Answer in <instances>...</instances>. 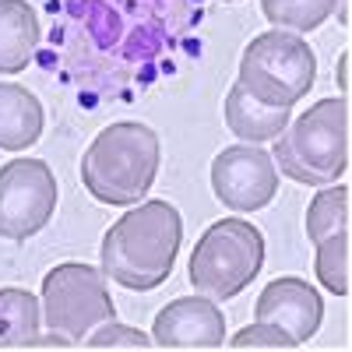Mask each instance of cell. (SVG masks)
<instances>
[{
  "label": "cell",
  "mask_w": 352,
  "mask_h": 352,
  "mask_svg": "<svg viewBox=\"0 0 352 352\" xmlns=\"http://www.w3.org/2000/svg\"><path fill=\"white\" fill-rule=\"evenodd\" d=\"M229 349H236V352H243V349H296V342H292L282 328L264 324V320H254V324L240 328L236 335L229 338Z\"/></svg>",
  "instance_id": "19"
},
{
  "label": "cell",
  "mask_w": 352,
  "mask_h": 352,
  "mask_svg": "<svg viewBox=\"0 0 352 352\" xmlns=\"http://www.w3.org/2000/svg\"><path fill=\"white\" fill-rule=\"evenodd\" d=\"M56 176L43 159H11L0 166V236L28 240L43 232L56 212Z\"/></svg>",
  "instance_id": "7"
},
{
  "label": "cell",
  "mask_w": 352,
  "mask_h": 352,
  "mask_svg": "<svg viewBox=\"0 0 352 352\" xmlns=\"http://www.w3.org/2000/svg\"><path fill=\"white\" fill-rule=\"evenodd\" d=\"M43 324L71 342H85L102 320L116 317L106 272L81 261L56 264L43 278Z\"/></svg>",
  "instance_id": "6"
},
{
  "label": "cell",
  "mask_w": 352,
  "mask_h": 352,
  "mask_svg": "<svg viewBox=\"0 0 352 352\" xmlns=\"http://www.w3.org/2000/svg\"><path fill=\"white\" fill-rule=\"evenodd\" d=\"M317 81V56L300 32L272 28L247 43L240 56V85L264 102L292 109L300 99L310 96Z\"/></svg>",
  "instance_id": "5"
},
{
  "label": "cell",
  "mask_w": 352,
  "mask_h": 352,
  "mask_svg": "<svg viewBox=\"0 0 352 352\" xmlns=\"http://www.w3.org/2000/svg\"><path fill=\"white\" fill-rule=\"evenodd\" d=\"M162 162L159 134L148 124L120 120L96 134L81 155V184L99 204H138L148 197Z\"/></svg>",
  "instance_id": "2"
},
{
  "label": "cell",
  "mask_w": 352,
  "mask_h": 352,
  "mask_svg": "<svg viewBox=\"0 0 352 352\" xmlns=\"http://www.w3.org/2000/svg\"><path fill=\"white\" fill-rule=\"evenodd\" d=\"M46 127L43 102L28 92L25 85H4L0 81V148L4 152H25L36 144Z\"/></svg>",
  "instance_id": "12"
},
{
  "label": "cell",
  "mask_w": 352,
  "mask_h": 352,
  "mask_svg": "<svg viewBox=\"0 0 352 352\" xmlns=\"http://www.w3.org/2000/svg\"><path fill=\"white\" fill-rule=\"evenodd\" d=\"M212 190L232 212H261L278 194V169L261 144H229L212 162Z\"/></svg>",
  "instance_id": "8"
},
{
  "label": "cell",
  "mask_w": 352,
  "mask_h": 352,
  "mask_svg": "<svg viewBox=\"0 0 352 352\" xmlns=\"http://www.w3.org/2000/svg\"><path fill=\"white\" fill-rule=\"evenodd\" d=\"M349 197L352 194H349L345 184H331L310 201V208H307V236H310V243H320L324 236H331V232H338V229H349V208H352Z\"/></svg>",
  "instance_id": "16"
},
{
  "label": "cell",
  "mask_w": 352,
  "mask_h": 352,
  "mask_svg": "<svg viewBox=\"0 0 352 352\" xmlns=\"http://www.w3.org/2000/svg\"><path fill=\"white\" fill-rule=\"evenodd\" d=\"M314 272H317V282L324 285L335 296H349V254H352V236L349 229H338L331 236H324L320 243H314Z\"/></svg>",
  "instance_id": "15"
},
{
  "label": "cell",
  "mask_w": 352,
  "mask_h": 352,
  "mask_svg": "<svg viewBox=\"0 0 352 352\" xmlns=\"http://www.w3.org/2000/svg\"><path fill=\"white\" fill-rule=\"evenodd\" d=\"M292 120V113L285 106H264L257 102L247 88L236 81L226 96V127L236 134L247 144H261V141H272L278 138Z\"/></svg>",
  "instance_id": "13"
},
{
  "label": "cell",
  "mask_w": 352,
  "mask_h": 352,
  "mask_svg": "<svg viewBox=\"0 0 352 352\" xmlns=\"http://www.w3.org/2000/svg\"><path fill=\"white\" fill-rule=\"evenodd\" d=\"M43 39L39 14L28 0H0V74H21Z\"/></svg>",
  "instance_id": "11"
},
{
  "label": "cell",
  "mask_w": 352,
  "mask_h": 352,
  "mask_svg": "<svg viewBox=\"0 0 352 352\" xmlns=\"http://www.w3.org/2000/svg\"><path fill=\"white\" fill-rule=\"evenodd\" d=\"M152 345L180 349H222L226 345V314L208 296H180L166 303L152 320Z\"/></svg>",
  "instance_id": "9"
},
{
  "label": "cell",
  "mask_w": 352,
  "mask_h": 352,
  "mask_svg": "<svg viewBox=\"0 0 352 352\" xmlns=\"http://www.w3.org/2000/svg\"><path fill=\"white\" fill-rule=\"evenodd\" d=\"M25 349H74V342L71 338H64V335H56V331H50V335H36V338H28V345Z\"/></svg>",
  "instance_id": "20"
},
{
  "label": "cell",
  "mask_w": 352,
  "mask_h": 352,
  "mask_svg": "<svg viewBox=\"0 0 352 352\" xmlns=\"http://www.w3.org/2000/svg\"><path fill=\"white\" fill-rule=\"evenodd\" d=\"M338 88H342V96H349V50L342 53V60H338Z\"/></svg>",
  "instance_id": "21"
},
{
  "label": "cell",
  "mask_w": 352,
  "mask_h": 352,
  "mask_svg": "<svg viewBox=\"0 0 352 352\" xmlns=\"http://www.w3.org/2000/svg\"><path fill=\"white\" fill-rule=\"evenodd\" d=\"M264 268V232L247 219H219L194 243L187 278L215 303H226L261 275Z\"/></svg>",
  "instance_id": "4"
},
{
  "label": "cell",
  "mask_w": 352,
  "mask_h": 352,
  "mask_svg": "<svg viewBox=\"0 0 352 352\" xmlns=\"http://www.w3.org/2000/svg\"><path fill=\"white\" fill-rule=\"evenodd\" d=\"M43 328V303L28 289H0V349H25Z\"/></svg>",
  "instance_id": "14"
},
{
  "label": "cell",
  "mask_w": 352,
  "mask_h": 352,
  "mask_svg": "<svg viewBox=\"0 0 352 352\" xmlns=\"http://www.w3.org/2000/svg\"><path fill=\"white\" fill-rule=\"evenodd\" d=\"M272 162L303 187L335 184L349 169V99L314 102L296 124L272 138Z\"/></svg>",
  "instance_id": "3"
},
{
  "label": "cell",
  "mask_w": 352,
  "mask_h": 352,
  "mask_svg": "<svg viewBox=\"0 0 352 352\" xmlns=\"http://www.w3.org/2000/svg\"><path fill=\"white\" fill-rule=\"evenodd\" d=\"M85 349H96V352H102V349H138V352H144V349H152V335H144L131 324H120V320L113 317V320H102L92 335H85Z\"/></svg>",
  "instance_id": "18"
},
{
  "label": "cell",
  "mask_w": 352,
  "mask_h": 352,
  "mask_svg": "<svg viewBox=\"0 0 352 352\" xmlns=\"http://www.w3.org/2000/svg\"><path fill=\"white\" fill-rule=\"evenodd\" d=\"M335 4H338V21L349 25V0H335Z\"/></svg>",
  "instance_id": "22"
},
{
  "label": "cell",
  "mask_w": 352,
  "mask_h": 352,
  "mask_svg": "<svg viewBox=\"0 0 352 352\" xmlns=\"http://www.w3.org/2000/svg\"><path fill=\"white\" fill-rule=\"evenodd\" d=\"M184 243V219L169 201H138L102 236V272L131 292L159 289L169 275Z\"/></svg>",
  "instance_id": "1"
},
{
  "label": "cell",
  "mask_w": 352,
  "mask_h": 352,
  "mask_svg": "<svg viewBox=\"0 0 352 352\" xmlns=\"http://www.w3.org/2000/svg\"><path fill=\"white\" fill-rule=\"evenodd\" d=\"M261 11L275 28H285V32H314V28H320L331 18L335 0H261Z\"/></svg>",
  "instance_id": "17"
},
{
  "label": "cell",
  "mask_w": 352,
  "mask_h": 352,
  "mask_svg": "<svg viewBox=\"0 0 352 352\" xmlns=\"http://www.w3.org/2000/svg\"><path fill=\"white\" fill-rule=\"evenodd\" d=\"M254 320L275 324L296 345H303L317 335L320 320H324V300L307 278L285 275L261 289V296L254 303Z\"/></svg>",
  "instance_id": "10"
}]
</instances>
